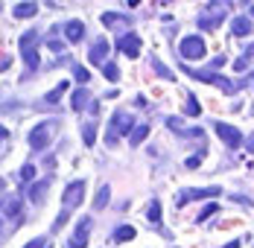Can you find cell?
Wrapping results in <instances>:
<instances>
[{
    "mask_svg": "<svg viewBox=\"0 0 254 248\" xmlns=\"http://www.w3.org/2000/svg\"><path fill=\"white\" fill-rule=\"evenodd\" d=\"M134 128H137V125H134V120L128 117L126 111H114V117H111V128H108V137H105V140H108V146H111V143H117V137H120V134H128V137H131V131H134Z\"/></svg>",
    "mask_w": 254,
    "mask_h": 248,
    "instance_id": "obj_1",
    "label": "cell"
},
{
    "mask_svg": "<svg viewBox=\"0 0 254 248\" xmlns=\"http://www.w3.org/2000/svg\"><path fill=\"white\" fill-rule=\"evenodd\" d=\"M35 44H38V32L35 29H29V32H24L21 35V41H18V47H21V53H24V62L29 70H35L38 67V50H35Z\"/></svg>",
    "mask_w": 254,
    "mask_h": 248,
    "instance_id": "obj_2",
    "label": "cell"
},
{
    "mask_svg": "<svg viewBox=\"0 0 254 248\" xmlns=\"http://www.w3.org/2000/svg\"><path fill=\"white\" fill-rule=\"evenodd\" d=\"M204 38L202 35H187V38H181V44H178V53H181V59H187V62H193V59H204Z\"/></svg>",
    "mask_w": 254,
    "mask_h": 248,
    "instance_id": "obj_3",
    "label": "cell"
},
{
    "mask_svg": "<svg viewBox=\"0 0 254 248\" xmlns=\"http://www.w3.org/2000/svg\"><path fill=\"white\" fill-rule=\"evenodd\" d=\"M53 128H56V123H41V125H35L32 131H29V146L35 149H47V143H50V134H53Z\"/></svg>",
    "mask_w": 254,
    "mask_h": 248,
    "instance_id": "obj_4",
    "label": "cell"
},
{
    "mask_svg": "<svg viewBox=\"0 0 254 248\" xmlns=\"http://www.w3.org/2000/svg\"><path fill=\"white\" fill-rule=\"evenodd\" d=\"M187 73L193 76V79H202V82H213L216 88H222V91H228V94H234L237 91V85H231L225 76H219V73H210V70H190V67H184Z\"/></svg>",
    "mask_w": 254,
    "mask_h": 248,
    "instance_id": "obj_5",
    "label": "cell"
},
{
    "mask_svg": "<svg viewBox=\"0 0 254 248\" xmlns=\"http://www.w3.org/2000/svg\"><path fill=\"white\" fill-rule=\"evenodd\" d=\"M140 47H143V44H140V38H137L134 32H126V35H120V38H117V50H120V53H126L128 59H137Z\"/></svg>",
    "mask_w": 254,
    "mask_h": 248,
    "instance_id": "obj_6",
    "label": "cell"
},
{
    "mask_svg": "<svg viewBox=\"0 0 254 248\" xmlns=\"http://www.w3.org/2000/svg\"><path fill=\"white\" fill-rule=\"evenodd\" d=\"M216 128V134L228 143V149H237L240 143H243V134H240V128H234V125H228V123H216L213 125Z\"/></svg>",
    "mask_w": 254,
    "mask_h": 248,
    "instance_id": "obj_7",
    "label": "cell"
},
{
    "mask_svg": "<svg viewBox=\"0 0 254 248\" xmlns=\"http://www.w3.org/2000/svg\"><path fill=\"white\" fill-rule=\"evenodd\" d=\"M82 196H85V181H73L67 190H64V210H73L82 204Z\"/></svg>",
    "mask_w": 254,
    "mask_h": 248,
    "instance_id": "obj_8",
    "label": "cell"
},
{
    "mask_svg": "<svg viewBox=\"0 0 254 248\" xmlns=\"http://www.w3.org/2000/svg\"><path fill=\"white\" fill-rule=\"evenodd\" d=\"M222 190L219 187H207V190H181L176 198V204L181 207V204H187V201H193V198H210V196H219Z\"/></svg>",
    "mask_w": 254,
    "mask_h": 248,
    "instance_id": "obj_9",
    "label": "cell"
},
{
    "mask_svg": "<svg viewBox=\"0 0 254 248\" xmlns=\"http://www.w3.org/2000/svg\"><path fill=\"white\" fill-rule=\"evenodd\" d=\"M105 56H108V38H97L94 47H91V53H88V62L105 67Z\"/></svg>",
    "mask_w": 254,
    "mask_h": 248,
    "instance_id": "obj_10",
    "label": "cell"
},
{
    "mask_svg": "<svg viewBox=\"0 0 254 248\" xmlns=\"http://www.w3.org/2000/svg\"><path fill=\"white\" fill-rule=\"evenodd\" d=\"M88 237H91V219H82L79 228H76V234H73V240H70L64 248H82L85 243H88Z\"/></svg>",
    "mask_w": 254,
    "mask_h": 248,
    "instance_id": "obj_11",
    "label": "cell"
},
{
    "mask_svg": "<svg viewBox=\"0 0 254 248\" xmlns=\"http://www.w3.org/2000/svg\"><path fill=\"white\" fill-rule=\"evenodd\" d=\"M231 35H237V38H243V35H252V21L249 18H234L231 21Z\"/></svg>",
    "mask_w": 254,
    "mask_h": 248,
    "instance_id": "obj_12",
    "label": "cell"
},
{
    "mask_svg": "<svg viewBox=\"0 0 254 248\" xmlns=\"http://www.w3.org/2000/svg\"><path fill=\"white\" fill-rule=\"evenodd\" d=\"M3 213H6L9 219H24V204H21V198H6Z\"/></svg>",
    "mask_w": 254,
    "mask_h": 248,
    "instance_id": "obj_13",
    "label": "cell"
},
{
    "mask_svg": "<svg viewBox=\"0 0 254 248\" xmlns=\"http://www.w3.org/2000/svg\"><path fill=\"white\" fill-rule=\"evenodd\" d=\"M64 35H67L70 41H82V35H85V24H82V21H70V24L64 26Z\"/></svg>",
    "mask_w": 254,
    "mask_h": 248,
    "instance_id": "obj_14",
    "label": "cell"
},
{
    "mask_svg": "<svg viewBox=\"0 0 254 248\" xmlns=\"http://www.w3.org/2000/svg\"><path fill=\"white\" fill-rule=\"evenodd\" d=\"M38 12V3H15V18H32Z\"/></svg>",
    "mask_w": 254,
    "mask_h": 248,
    "instance_id": "obj_15",
    "label": "cell"
},
{
    "mask_svg": "<svg viewBox=\"0 0 254 248\" xmlns=\"http://www.w3.org/2000/svg\"><path fill=\"white\" fill-rule=\"evenodd\" d=\"M47 187H50V178H44V181L32 184V187H29V198H32V201H41L44 193H47Z\"/></svg>",
    "mask_w": 254,
    "mask_h": 248,
    "instance_id": "obj_16",
    "label": "cell"
},
{
    "mask_svg": "<svg viewBox=\"0 0 254 248\" xmlns=\"http://www.w3.org/2000/svg\"><path fill=\"white\" fill-rule=\"evenodd\" d=\"M108 196H111V187H108V184H102L100 190H97V198H94V207H97V210H102V207L108 204Z\"/></svg>",
    "mask_w": 254,
    "mask_h": 248,
    "instance_id": "obj_17",
    "label": "cell"
},
{
    "mask_svg": "<svg viewBox=\"0 0 254 248\" xmlns=\"http://www.w3.org/2000/svg\"><path fill=\"white\" fill-rule=\"evenodd\" d=\"M146 137H149V125H137V128L131 131V137H128V140H131V146H140Z\"/></svg>",
    "mask_w": 254,
    "mask_h": 248,
    "instance_id": "obj_18",
    "label": "cell"
},
{
    "mask_svg": "<svg viewBox=\"0 0 254 248\" xmlns=\"http://www.w3.org/2000/svg\"><path fill=\"white\" fill-rule=\"evenodd\" d=\"M114 240H117V243H128V240H134V228H131V225H120V228L114 231Z\"/></svg>",
    "mask_w": 254,
    "mask_h": 248,
    "instance_id": "obj_19",
    "label": "cell"
},
{
    "mask_svg": "<svg viewBox=\"0 0 254 248\" xmlns=\"http://www.w3.org/2000/svg\"><path fill=\"white\" fill-rule=\"evenodd\" d=\"M184 111H187L190 117H199V114H202V105H199V99L193 97V94H187V105H184Z\"/></svg>",
    "mask_w": 254,
    "mask_h": 248,
    "instance_id": "obj_20",
    "label": "cell"
},
{
    "mask_svg": "<svg viewBox=\"0 0 254 248\" xmlns=\"http://www.w3.org/2000/svg\"><path fill=\"white\" fill-rule=\"evenodd\" d=\"M70 102H73V108H76V111H82V108H85V102H88V88H79Z\"/></svg>",
    "mask_w": 254,
    "mask_h": 248,
    "instance_id": "obj_21",
    "label": "cell"
},
{
    "mask_svg": "<svg viewBox=\"0 0 254 248\" xmlns=\"http://www.w3.org/2000/svg\"><path fill=\"white\" fill-rule=\"evenodd\" d=\"M82 140H85V146H94V140H97V125H94V123L85 125V131H82Z\"/></svg>",
    "mask_w": 254,
    "mask_h": 248,
    "instance_id": "obj_22",
    "label": "cell"
},
{
    "mask_svg": "<svg viewBox=\"0 0 254 248\" xmlns=\"http://www.w3.org/2000/svg\"><path fill=\"white\" fill-rule=\"evenodd\" d=\"M32 178H35V167H32V164H24V167H21V173H18V181L29 184Z\"/></svg>",
    "mask_w": 254,
    "mask_h": 248,
    "instance_id": "obj_23",
    "label": "cell"
},
{
    "mask_svg": "<svg viewBox=\"0 0 254 248\" xmlns=\"http://www.w3.org/2000/svg\"><path fill=\"white\" fill-rule=\"evenodd\" d=\"M67 88H70V85H67V82H62V85H59V88H56V91H50V94H47V102H59V99L64 97V91H67Z\"/></svg>",
    "mask_w": 254,
    "mask_h": 248,
    "instance_id": "obj_24",
    "label": "cell"
},
{
    "mask_svg": "<svg viewBox=\"0 0 254 248\" xmlns=\"http://www.w3.org/2000/svg\"><path fill=\"white\" fill-rule=\"evenodd\" d=\"M146 216H149V222H152V225H158V222H161V204H158V201H152V204H149Z\"/></svg>",
    "mask_w": 254,
    "mask_h": 248,
    "instance_id": "obj_25",
    "label": "cell"
},
{
    "mask_svg": "<svg viewBox=\"0 0 254 248\" xmlns=\"http://www.w3.org/2000/svg\"><path fill=\"white\" fill-rule=\"evenodd\" d=\"M102 73H105V79L117 82V79H120V67H117V64H105V67H102Z\"/></svg>",
    "mask_w": 254,
    "mask_h": 248,
    "instance_id": "obj_26",
    "label": "cell"
},
{
    "mask_svg": "<svg viewBox=\"0 0 254 248\" xmlns=\"http://www.w3.org/2000/svg\"><path fill=\"white\" fill-rule=\"evenodd\" d=\"M24 248H53V246H50V240H47V237H38V240H32V243H26Z\"/></svg>",
    "mask_w": 254,
    "mask_h": 248,
    "instance_id": "obj_27",
    "label": "cell"
},
{
    "mask_svg": "<svg viewBox=\"0 0 254 248\" xmlns=\"http://www.w3.org/2000/svg\"><path fill=\"white\" fill-rule=\"evenodd\" d=\"M120 21H128V18H120V15H114V12H105V15H102V24H120Z\"/></svg>",
    "mask_w": 254,
    "mask_h": 248,
    "instance_id": "obj_28",
    "label": "cell"
},
{
    "mask_svg": "<svg viewBox=\"0 0 254 248\" xmlns=\"http://www.w3.org/2000/svg\"><path fill=\"white\" fill-rule=\"evenodd\" d=\"M73 76H76V82H91V73H88V70H85V67H73Z\"/></svg>",
    "mask_w": 254,
    "mask_h": 248,
    "instance_id": "obj_29",
    "label": "cell"
},
{
    "mask_svg": "<svg viewBox=\"0 0 254 248\" xmlns=\"http://www.w3.org/2000/svg\"><path fill=\"white\" fill-rule=\"evenodd\" d=\"M152 67H155V70H158V73H161V76H164V79H173V73H170V67H164L161 62H155Z\"/></svg>",
    "mask_w": 254,
    "mask_h": 248,
    "instance_id": "obj_30",
    "label": "cell"
},
{
    "mask_svg": "<svg viewBox=\"0 0 254 248\" xmlns=\"http://www.w3.org/2000/svg\"><path fill=\"white\" fill-rule=\"evenodd\" d=\"M167 125H170V128H176V131H184V125H181V120H178V117H170V120H167Z\"/></svg>",
    "mask_w": 254,
    "mask_h": 248,
    "instance_id": "obj_31",
    "label": "cell"
},
{
    "mask_svg": "<svg viewBox=\"0 0 254 248\" xmlns=\"http://www.w3.org/2000/svg\"><path fill=\"white\" fill-rule=\"evenodd\" d=\"M234 67H237V70H246V67H249V56H243V59H237V62H234Z\"/></svg>",
    "mask_w": 254,
    "mask_h": 248,
    "instance_id": "obj_32",
    "label": "cell"
},
{
    "mask_svg": "<svg viewBox=\"0 0 254 248\" xmlns=\"http://www.w3.org/2000/svg\"><path fill=\"white\" fill-rule=\"evenodd\" d=\"M199 164H202V155H193V158H187V167H190V170H196Z\"/></svg>",
    "mask_w": 254,
    "mask_h": 248,
    "instance_id": "obj_33",
    "label": "cell"
},
{
    "mask_svg": "<svg viewBox=\"0 0 254 248\" xmlns=\"http://www.w3.org/2000/svg\"><path fill=\"white\" fill-rule=\"evenodd\" d=\"M213 210H216V204H207V207L202 210V216H199V222H204V219H207V216H210Z\"/></svg>",
    "mask_w": 254,
    "mask_h": 248,
    "instance_id": "obj_34",
    "label": "cell"
},
{
    "mask_svg": "<svg viewBox=\"0 0 254 248\" xmlns=\"http://www.w3.org/2000/svg\"><path fill=\"white\" fill-rule=\"evenodd\" d=\"M246 146H249V152H254V134L249 137V140H246Z\"/></svg>",
    "mask_w": 254,
    "mask_h": 248,
    "instance_id": "obj_35",
    "label": "cell"
},
{
    "mask_svg": "<svg viewBox=\"0 0 254 248\" xmlns=\"http://www.w3.org/2000/svg\"><path fill=\"white\" fill-rule=\"evenodd\" d=\"M225 248H240V243H237V240H231V243H228Z\"/></svg>",
    "mask_w": 254,
    "mask_h": 248,
    "instance_id": "obj_36",
    "label": "cell"
},
{
    "mask_svg": "<svg viewBox=\"0 0 254 248\" xmlns=\"http://www.w3.org/2000/svg\"><path fill=\"white\" fill-rule=\"evenodd\" d=\"M246 56H249V59H252V56H254V44H252V47H249V53H246Z\"/></svg>",
    "mask_w": 254,
    "mask_h": 248,
    "instance_id": "obj_37",
    "label": "cell"
},
{
    "mask_svg": "<svg viewBox=\"0 0 254 248\" xmlns=\"http://www.w3.org/2000/svg\"><path fill=\"white\" fill-rule=\"evenodd\" d=\"M252 82H254V73H252Z\"/></svg>",
    "mask_w": 254,
    "mask_h": 248,
    "instance_id": "obj_38",
    "label": "cell"
},
{
    "mask_svg": "<svg viewBox=\"0 0 254 248\" xmlns=\"http://www.w3.org/2000/svg\"><path fill=\"white\" fill-rule=\"evenodd\" d=\"M252 12H254V6H252Z\"/></svg>",
    "mask_w": 254,
    "mask_h": 248,
    "instance_id": "obj_39",
    "label": "cell"
}]
</instances>
